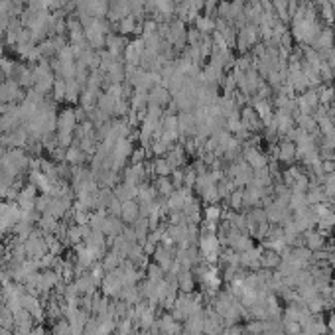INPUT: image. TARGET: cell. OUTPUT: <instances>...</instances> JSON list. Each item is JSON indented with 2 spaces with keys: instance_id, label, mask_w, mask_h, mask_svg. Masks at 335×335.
Returning a JSON list of instances; mask_svg holds the SVG:
<instances>
[{
  "instance_id": "obj_4",
  "label": "cell",
  "mask_w": 335,
  "mask_h": 335,
  "mask_svg": "<svg viewBox=\"0 0 335 335\" xmlns=\"http://www.w3.org/2000/svg\"><path fill=\"white\" fill-rule=\"evenodd\" d=\"M304 245L310 249V251H322L326 247V237L320 233V231H306L304 235Z\"/></svg>"
},
{
  "instance_id": "obj_7",
  "label": "cell",
  "mask_w": 335,
  "mask_h": 335,
  "mask_svg": "<svg viewBox=\"0 0 335 335\" xmlns=\"http://www.w3.org/2000/svg\"><path fill=\"white\" fill-rule=\"evenodd\" d=\"M152 171H154L156 175H171L173 168L168 162V158H156V160L152 162Z\"/></svg>"
},
{
  "instance_id": "obj_10",
  "label": "cell",
  "mask_w": 335,
  "mask_h": 335,
  "mask_svg": "<svg viewBox=\"0 0 335 335\" xmlns=\"http://www.w3.org/2000/svg\"><path fill=\"white\" fill-rule=\"evenodd\" d=\"M205 213H207V219H209V223H217V221L221 219V215H223V211H221V207H219V205H209Z\"/></svg>"
},
{
  "instance_id": "obj_9",
  "label": "cell",
  "mask_w": 335,
  "mask_h": 335,
  "mask_svg": "<svg viewBox=\"0 0 335 335\" xmlns=\"http://www.w3.org/2000/svg\"><path fill=\"white\" fill-rule=\"evenodd\" d=\"M123 211H125L126 219H134V217L138 215V205H136V201H132V199H126V203L123 205Z\"/></svg>"
},
{
  "instance_id": "obj_1",
  "label": "cell",
  "mask_w": 335,
  "mask_h": 335,
  "mask_svg": "<svg viewBox=\"0 0 335 335\" xmlns=\"http://www.w3.org/2000/svg\"><path fill=\"white\" fill-rule=\"evenodd\" d=\"M241 123H243V126H245L249 132H258V130L264 128L260 117L256 115V111H254L252 107H245V109L241 111Z\"/></svg>"
},
{
  "instance_id": "obj_5",
  "label": "cell",
  "mask_w": 335,
  "mask_h": 335,
  "mask_svg": "<svg viewBox=\"0 0 335 335\" xmlns=\"http://www.w3.org/2000/svg\"><path fill=\"white\" fill-rule=\"evenodd\" d=\"M260 266L262 268H274V266H278L280 264V254L276 251H270V249H262V252H260Z\"/></svg>"
},
{
  "instance_id": "obj_6",
  "label": "cell",
  "mask_w": 335,
  "mask_h": 335,
  "mask_svg": "<svg viewBox=\"0 0 335 335\" xmlns=\"http://www.w3.org/2000/svg\"><path fill=\"white\" fill-rule=\"evenodd\" d=\"M154 187H156V191H158L160 195H171V193H173V183H171L169 175H158Z\"/></svg>"
},
{
  "instance_id": "obj_2",
  "label": "cell",
  "mask_w": 335,
  "mask_h": 335,
  "mask_svg": "<svg viewBox=\"0 0 335 335\" xmlns=\"http://www.w3.org/2000/svg\"><path fill=\"white\" fill-rule=\"evenodd\" d=\"M276 160L282 164H292L296 160V144L292 140H282L276 150Z\"/></svg>"
},
{
  "instance_id": "obj_8",
  "label": "cell",
  "mask_w": 335,
  "mask_h": 335,
  "mask_svg": "<svg viewBox=\"0 0 335 335\" xmlns=\"http://www.w3.org/2000/svg\"><path fill=\"white\" fill-rule=\"evenodd\" d=\"M243 203H245V187H235L229 195V205L237 211L243 207Z\"/></svg>"
},
{
  "instance_id": "obj_11",
  "label": "cell",
  "mask_w": 335,
  "mask_h": 335,
  "mask_svg": "<svg viewBox=\"0 0 335 335\" xmlns=\"http://www.w3.org/2000/svg\"><path fill=\"white\" fill-rule=\"evenodd\" d=\"M142 160H144V150H136V152L132 154V162H134V164H140Z\"/></svg>"
},
{
  "instance_id": "obj_3",
  "label": "cell",
  "mask_w": 335,
  "mask_h": 335,
  "mask_svg": "<svg viewBox=\"0 0 335 335\" xmlns=\"http://www.w3.org/2000/svg\"><path fill=\"white\" fill-rule=\"evenodd\" d=\"M274 125H276L278 134H288V132L294 128V125H296L294 115L286 113V111H282V109H278V113L274 115Z\"/></svg>"
}]
</instances>
